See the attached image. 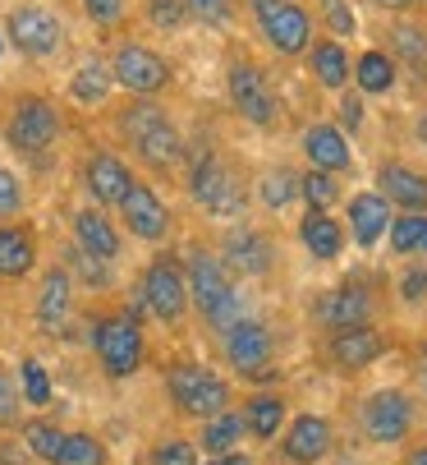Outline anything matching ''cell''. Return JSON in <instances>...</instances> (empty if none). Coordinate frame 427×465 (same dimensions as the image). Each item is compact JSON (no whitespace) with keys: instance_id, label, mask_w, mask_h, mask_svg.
Masks as SVG:
<instances>
[{"instance_id":"44","label":"cell","mask_w":427,"mask_h":465,"mask_svg":"<svg viewBox=\"0 0 427 465\" xmlns=\"http://www.w3.org/2000/svg\"><path fill=\"white\" fill-rule=\"evenodd\" d=\"M184 15H189V10H184V0H148V19H152L157 28H166V33L180 28Z\"/></svg>"},{"instance_id":"53","label":"cell","mask_w":427,"mask_h":465,"mask_svg":"<svg viewBox=\"0 0 427 465\" xmlns=\"http://www.w3.org/2000/svg\"><path fill=\"white\" fill-rule=\"evenodd\" d=\"M0 55H5V33H0Z\"/></svg>"},{"instance_id":"38","label":"cell","mask_w":427,"mask_h":465,"mask_svg":"<svg viewBox=\"0 0 427 465\" xmlns=\"http://www.w3.org/2000/svg\"><path fill=\"white\" fill-rule=\"evenodd\" d=\"M299 193L308 198V213H326V208L335 203L340 184H335V175H326V171H308V175H299Z\"/></svg>"},{"instance_id":"3","label":"cell","mask_w":427,"mask_h":465,"mask_svg":"<svg viewBox=\"0 0 427 465\" xmlns=\"http://www.w3.org/2000/svg\"><path fill=\"white\" fill-rule=\"evenodd\" d=\"M166 396L189 420H211V415L230 411V382L217 369L193 364V360H180V364L166 369Z\"/></svg>"},{"instance_id":"6","label":"cell","mask_w":427,"mask_h":465,"mask_svg":"<svg viewBox=\"0 0 427 465\" xmlns=\"http://www.w3.org/2000/svg\"><path fill=\"white\" fill-rule=\"evenodd\" d=\"M92 351L106 378H133L142 369V355H148V341H142V327L133 313H111L92 327Z\"/></svg>"},{"instance_id":"27","label":"cell","mask_w":427,"mask_h":465,"mask_svg":"<svg viewBox=\"0 0 427 465\" xmlns=\"http://www.w3.org/2000/svg\"><path fill=\"white\" fill-rule=\"evenodd\" d=\"M111 88H115V79H111V64L102 55H83L74 79H69V97L79 106H102L111 97Z\"/></svg>"},{"instance_id":"11","label":"cell","mask_w":427,"mask_h":465,"mask_svg":"<svg viewBox=\"0 0 427 465\" xmlns=\"http://www.w3.org/2000/svg\"><path fill=\"white\" fill-rule=\"evenodd\" d=\"M120 217H124V231H129L133 240L161 244V240L170 235V208L161 203V193H157L152 184H142V180H133V189L124 193Z\"/></svg>"},{"instance_id":"15","label":"cell","mask_w":427,"mask_h":465,"mask_svg":"<svg viewBox=\"0 0 427 465\" xmlns=\"http://www.w3.org/2000/svg\"><path fill=\"white\" fill-rule=\"evenodd\" d=\"M221 346H226V360H230V369L235 373H244V378H257V373H267V364H271V355H276V341H271V331L257 322V318H244V322H235L226 337H221Z\"/></svg>"},{"instance_id":"39","label":"cell","mask_w":427,"mask_h":465,"mask_svg":"<svg viewBox=\"0 0 427 465\" xmlns=\"http://www.w3.org/2000/svg\"><path fill=\"white\" fill-rule=\"evenodd\" d=\"M24 420V396H19V378L0 364V429H19Z\"/></svg>"},{"instance_id":"8","label":"cell","mask_w":427,"mask_h":465,"mask_svg":"<svg viewBox=\"0 0 427 465\" xmlns=\"http://www.w3.org/2000/svg\"><path fill=\"white\" fill-rule=\"evenodd\" d=\"M0 33H5L10 46L19 55H28V60H51L64 46V24L46 5H15L5 15V28H0Z\"/></svg>"},{"instance_id":"34","label":"cell","mask_w":427,"mask_h":465,"mask_svg":"<svg viewBox=\"0 0 427 465\" xmlns=\"http://www.w3.org/2000/svg\"><path fill=\"white\" fill-rule=\"evenodd\" d=\"M391 60H404L427 74V28H418V24L391 28Z\"/></svg>"},{"instance_id":"2","label":"cell","mask_w":427,"mask_h":465,"mask_svg":"<svg viewBox=\"0 0 427 465\" xmlns=\"http://www.w3.org/2000/svg\"><path fill=\"white\" fill-rule=\"evenodd\" d=\"M120 134L124 143L138 153V162H148L152 171H170L180 157H184V139L175 120L166 115V106L157 97H133L124 111H120Z\"/></svg>"},{"instance_id":"31","label":"cell","mask_w":427,"mask_h":465,"mask_svg":"<svg viewBox=\"0 0 427 465\" xmlns=\"http://www.w3.org/2000/svg\"><path fill=\"white\" fill-rule=\"evenodd\" d=\"M354 84H359L368 97H382L395 88V60L386 51H364L354 60Z\"/></svg>"},{"instance_id":"50","label":"cell","mask_w":427,"mask_h":465,"mask_svg":"<svg viewBox=\"0 0 427 465\" xmlns=\"http://www.w3.org/2000/svg\"><path fill=\"white\" fill-rule=\"evenodd\" d=\"M382 10H409V5H418V0H377Z\"/></svg>"},{"instance_id":"7","label":"cell","mask_w":427,"mask_h":465,"mask_svg":"<svg viewBox=\"0 0 427 465\" xmlns=\"http://www.w3.org/2000/svg\"><path fill=\"white\" fill-rule=\"evenodd\" d=\"M106 64H111L115 88H124L129 97H157V93H166L170 79H175L170 60H166L161 51H152V46H142V42H120Z\"/></svg>"},{"instance_id":"52","label":"cell","mask_w":427,"mask_h":465,"mask_svg":"<svg viewBox=\"0 0 427 465\" xmlns=\"http://www.w3.org/2000/svg\"><path fill=\"white\" fill-rule=\"evenodd\" d=\"M418 139H422V143H427V115H422V120H418Z\"/></svg>"},{"instance_id":"45","label":"cell","mask_w":427,"mask_h":465,"mask_svg":"<svg viewBox=\"0 0 427 465\" xmlns=\"http://www.w3.org/2000/svg\"><path fill=\"white\" fill-rule=\"evenodd\" d=\"M400 300L404 304H422L427 300V262H413V268L400 277Z\"/></svg>"},{"instance_id":"26","label":"cell","mask_w":427,"mask_h":465,"mask_svg":"<svg viewBox=\"0 0 427 465\" xmlns=\"http://www.w3.org/2000/svg\"><path fill=\"white\" fill-rule=\"evenodd\" d=\"M308 70H313V79L322 84V88H331V93H345V84H349V74H354V60H349V51L340 46V42H313L308 46Z\"/></svg>"},{"instance_id":"22","label":"cell","mask_w":427,"mask_h":465,"mask_svg":"<svg viewBox=\"0 0 427 465\" xmlns=\"http://www.w3.org/2000/svg\"><path fill=\"white\" fill-rule=\"evenodd\" d=\"M377 184H382L377 193L386 198V203H400L409 213H427V175L422 171H413L404 162H386L377 171Z\"/></svg>"},{"instance_id":"18","label":"cell","mask_w":427,"mask_h":465,"mask_svg":"<svg viewBox=\"0 0 427 465\" xmlns=\"http://www.w3.org/2000/svg\"><path fill=\"white\" fill-rule=\"evenodd\" d=\"M69 226H74V249H83L88 258H97V262L120 258V231L102 208H79L74 217H69Z\"/></svg>"},{"instance_id":"25","label":"cell","mask_w":427,"mask_h":465,"mask_svg":"<svg viewBox=\"0 0 427 465\" xmlns=\"http://www.w3.org/2000/svg\"><path fill=\"white\" fill-rule=\"evenodd\" d=\"M304 153H308L313 171H326V175H335V171L349 166V143H345V134H340L335 124H308Z\"/></svg>"},{"instance_id":"40","label":"cell","mask_w":427,"mask_h":465,"mask_svg":"<svg viewBox=\"0 0 427 465\" xmlns=\"http://www.w3.org/2000/svg\"><path fill=\"white\" fill-rule=\"evenodd\" d=\"M24 203H28V189H24L19 171H10V166H0V222H10V217H19V213H24Z\"/></svg>"},{"instance_id":"55","label":"cell","mask_w":427,"mask_h":465,"mask_svg":"<svg viewBox=\"0 0 427 465\" xmlns=\"http://www.w3.org/2000/svg\"><path fill=\"white\" fill-rule=\"evenodd\" d=\"M422 382H427V373H422Z\"/></svg>"},{"instance_id":"51","label":"cell","mask_w":427,"mask_h":465,"mask_svg":"<svg viewBox=\"0 0 427 465\" xmlns=\"http://www.w3.org/2000/svg\"><path fill=\"white\" fill-rule=\"evenodd\" d=\"M404 465H427V447H418V451H409V460Z\"/></svg>"},{"instance_id":"16","label":"cell","mask_w":427,"mask_h":465,"mask_svg":"<svg viewBox=\"0 0 427 465\" xmlns=\"http://www.w3.org/2000/svg\"><path fill=\"white\" fill-rule=\"evenodd\" d=\"M368 313H373V295L364 291V286H354V282H345V286H331L317 304H313V318H317V327H331V331H345V327H359V322H368Z\"/></svg>"},{"instance_id":"35","label":"cell","mask_w":427,"mask_h":465,"mask_svg":"<svg viewBox=\"0 0 427 465\" xmlns=\"http://www.w3.org/2000/svg\"><path fill=\"white\" fill-rule=\"evenodd\" d=\"M386 231H391V253H427V217L422 213L395 217Z\"/></svg>"},{"instance_id":"12","label":"cell","mask_w":427,"mask_h":465,"mask_svg":"<svg viewBox=\"0 0 427 465\" xmlns=\"http://www.w3.org/2000/svg\"><path fill=\"white\" fill-rule=\"evenodd\" d=\"M409 429H413V406H409L404 391L382 387V391H373L368 401H364V433L373 442H386L391 447V442L409 438Z\"/></svg>"},{"instance_id":"43","label":"cell","mask_w":427,"mask_h":465,"mask_svg":"<svg viewBox=\"0 0 427 465\" xmlns=\"http://www.w3.org/2000/svg\"><path fill=\"white\" fill-rule=\"evenodd\" d=\"M79 5H83V15L97 28H115L124 19V10H129V0H79Z\"/></svg>"},{"instance_id":"33","label":"cell","mask_w":427,"mask_h":465,"mask_svg":"<svg viewBox=\"0 0 427 465\" xmlns=\"http://www.w3.org/2000/svg\"><path fill=\"white\" fill-rule=\"evenodd\" d=\"M19 396H24V406H51V396H55V387H51V373H46V364L37 360V355H24L19 360Z\"/></svg>"},{"instance_id":"5","label":"cell","mask_w":427,"mask_h":465,"mask_svg":"<svg viewBox=\"0 0 427 465\" xmlns=\"http://www.w3.org/2000/svg\"><path fill=\"white\" fill-rule=\"evenodd\" d=\"M60 106L46 97V93H19L10 102V115H5V143L19 153V157H42L55 148L60 139Z\"/></svg>"},{"instance_id":"1","label":"cell","mask_w":427,"mask_h":465,"mask_svg":"<svg viewBox=\"0 0 427 465\" xmlns=\"http://www.w3.org/2000/svg\"><path fill=\"white\" fill-rule=\"evenodd\" d=\"M184 286H189V304H198L202 322L217 327L221 337L248 318V304H244V291L230 282V268L221 262V253H211L202 244L189 249L184 258Z\"/></svg>"},{"instance_id":"41","label":"cell","mask_w":427,"mask_h":465,"mask_svg":"<svg viewBox=\"0 0 427 465\" xmlns=\"http://www.w3.org/2000/svg\"><path fill=\"white\" fill-rule=\"evenodd\" d=\"M148 460L152 465H198V447L189 438H161Z\"/></svg>"},{"instance_id":"9","label":"cell","mask_w":427,"mask_h":465,"mask_svg":"<svg viewBox=\"0 0 427 465\" xmlns=\"http://www.w3.org/2000/svg\"><path fill=\"white\" fill-rule=\"evenodd\" d=\"M138 300L148 304V313L157 322H180L189 313V286H184V268L170 258V253H157L142 272V286H138Z\"/></svg>"},{"instance_id":"21","label":"cell","mask_w":427,"mask_h":465,"mask_svg":"<svg viewBox=\"0 0 427 465\" xmlns=\"http://www.w3.org/2000/svg\"><path fill=\"white\" fill-rule=\"evenodd\" d=\"M37 268V235L19 222H0V282H24Z\"/></svg>"},{"instance_id":"54","label":"cell","mask_w":427,"mask_h":465,"mask_svg":"<svg viewBox=\"0 0 427 465\" xmlns=\"http://www.w3.org/2000/svg\"><path fill=\"white\" fill-rule=\"evenodd\" d=\"M422 360H427V346H422Z\"/></svg>"},{"instance_id":"24","label":"cell","mask_w":427,"mask_h":465,"mask_svg":"<svg viewBox=\"0 0 427 465\" xmlns=\"http://www.w3.org/2000/svg\"><path fill=\"white\" fill-rule=\"evenodd\" d=\"M391 226V203L382 193H354L349 198V231L359 240V249H373Z\"/></svg>"},{"instance_id":"30","label":"cell","mask_w":427,"mask_h":465,"mask_svg":"<svg viewBox=\"0 0 427 465\" xmlns=\"http://www.w3.org/2000/svg\"><path fill=\"white\" fill-rule=\"evenodd\" d=\"M280 420H285V401L271 391H257L244 401V429L257 438V442H271L280 433Z\"/></svg>"},{"instance_id":"32","label":"cell","mask_w":427,"mask_h":465,"mask_svg":"<svg viewBox=\"0 0 427 465\" xmlns=\"http://www.w3.org/2000/svg\"><path fill=\"white\" fill-rule=\"evenodd\" d=\"M51 465H106V442L97 433L74 429V433H64V442H60Z\"/></svg>"},{"instance_id":"20","label":"cell","mask_w":427,"mask_h":465,"mask_svg":"<svg viewBox=\"0 0 427 465\" xmlns=\"http://www.w3.org/2000/svg\"><path fill=\"white\" fill-rule=\"evenodd\" d=\"M271 240L262 235V231H253V226H235L230 235H226V268H235V272H244V277H262V272H271Z\"/></svg>"},{"instance_id":"17","label":"cell","mask_w":427,"mask_h":465,"mask_svg":"<svg viewBox=\"0 0 427 465\" xmlns=\"http://www.w3.org/2000/svg\"><path fill=\"white\" fill-rule=\"evenodd\" d=\"M37 327L42 331H64L69 313H74V277H69V268H46L42 286H37Z\"/></svg>"},{"instance_id":"49","label":"cell","mask_w":427,"mask_h":465,"mask_svg":"<svg viewBox=\"0 0 427 465\" xmlns=\"http://www.w3.org/2000/svg\"><path fill=\"white\" fill-rule=\"evenodd\" d=\"M207 465H253V460H248L244 451H230V456H211Z\"/></svg>"},{"instance_id":"23","label":"cell","mask_w":427,"mask_h":465,"mask_svg":"<svg viewBox=\"0 0 427 465\" xmlns=\"http://www.w3.org/2000/svg\"><path fill=\"white\" fill-rule=\"evenodd\" d=\"M382 351H386L382 331H373L368 322L345 327V331H335V337H331V360H335L340 369H368V364L382 360Z\"/></svg>"},{"instance_id":"28","label":"cell","mask_w":427,"mask_h":465,"mask_svg":"<svg viewBox=\"0 0 427 465\" xmlns=\"http://www.w3.org/2000/svg\"><path fill=\"white\" fill-rule=\"evenodd\" d=\"M299 240H304V249H308L313 258H322V262L345 249V231H340V222L326 217V213H308V217L299 222Z\"/></svg>"},{"instance_id":"42","label":"cell","mask_w":427,"mask_h":465,"mask_svg":"<svg viewBox=\"0 0 427 465\" xmlns=\"http://www.w3.org/2000/svg\"><path fill=\"white\" fill-rule=\"evenodd\" d=\"M322 19H326V28L335 37H354V33H359V19H354L349 0H322Z\"/></svg>"},{"instance_id":"36","label":"cell","mask_w":427,"mask_h":465,"mask_svg":"<svg viewBox=\"0 0 427 465\" xmlns=\"http://www.w3.org/2000/svg\"><path fill=\"white\" fill-rule=\"evenodd\" d=\"M60 442H64V429L60 424H51V420H28L24 424V447L37 456V460H55V451H60Z\"/></svg>"},{"instance_id":"47","label":"cell","mask_w":427,"mask_h":465,"mask_svg":"<svg viewBox=\"0 0 427 465\" xmlns=\"http://www.w3.org/2000/svg\"><path fill=\"white\" fill-rule=\"evenodd\" d=\"M340 124L345 129H359L364 124V97H354V93L340 97Z\"/></svg>"},{"instance_id":"46","label":"cell","mask_w":427,"mask_h":465,"mask_svg":"<svg viewBox=\"0 0 427 465\" xmlns=\"http://www.w3.org/2000/svg\"><path fill=\"white\" fill-rule=\"evenodd\" d=\"M69 262H74V268H79V277H88L92 286H106V282H111V272H106L111 262H97V258H88L83 249H69Z\"/></svg>"},{"instance_id":"37","label":"cell","mask_w":427,"mask_h":465,"mask_svg":"<svg viewBox=\"0 0 427 465\" xmlns=\"http://www.w3.org/2000/svg\"><path fill=\"white\" fill-rule=\"evenodd\" d=\"M295 198H299V175H295V171H267V175H262V203H267L271 213L290 208Z\"/></svg>"},{"instance_id":"14","label":"cell","mask_w":427,"mask_h":465,"mask_svg":"<svg viewBox=\"0 0 427 465\" xmlns=\"http://www.w3.org/2000/svg\"><path fill=\"white\" fill-rule=\"evenodd\" d=\"M226 93H230V106L244 120H253V124H271L276 120V97H271V88H267L257 64L235 60L230 70H226Z\"/></svg>"},{"instance_id":"10","label":"cell","mask_w":427,"mask_h":465,"mask_svg":"<svg viewBox=\"0 0 427 465\" xmlns=\"http://www.w3.org/2000/svg\"><path fill=\"white\" fill-rule=\"evenodd\" d=\"M253 19H257L262 37L271 42V51H280V55H299L313 46V19L295 0H253Z\"/></svg>"},{"instance_id":"19","label":"cell","mask_w":427,"mask_h":465,"mask_svg":"<svg viewBox=\"0 0 427 465\" xmlns=\"http://www.w3.org/2000/svg\"><path fill=\"white\" fill-rule=\"evenodd\" d=\"M280 451H285V460H295V465H317V460L331 451V420H322V415H299L290 429H285Z\"/></svg>"},{"instance_id":"4","label":"cell","mask_w":427,"mask_h":465,"mask_svg":"<svg viewBox=\"0 0 427 465\" xmlns=\"http://www.w3.org/2000/svg\"><path fill=\"white\" fill-rule=\"evenodd\" d=\"M189 198H193L202 213L221 217V222H235V217H244V208H248L244 180H239L217 153H211V148H202V153L193 157V166H189Z\"/></svg>"},{"instance_id":"48","label":"cell","mask_w":427,"mask_h":465,"mask_svg":"<svg viewBox=\"0 0 427 465\" xmlns=\"http://www.w3.org/2000/svg\"><path fill=\"white\" fill-rule=\"evenodd\" d=\"M226 5H230V0H184V10L198 15V19H221Z\"/></svg>"},{"instance_id":"29","label":"cell","mask_w":427,"mask_h":465,"mask_svg":"<svg viewBox=\"0 0 427 465\" xmlns=\"http://www.w3.org/2000/svg\"><path fill=\"white\" fill-rule=\"evenodd\" d=\"M244 438V415L239 411H221V415H211L202 420V433H198V447L207 456H230Z\"/></svg>"},{"instance_id":"13","label":"cell","mask_w":427,"mask_h":465,"mask_svg":"<svg viewBox=\"0 0 427 465\" xmlns=\"http://www.w3.org/2000/svg\"><path fill=\"white\" fill-rule=\"evenodd\" d=\"M83 189L92 193V208H120L124 193L133 189V171H129V162L120 153L97 148L83 162Z\"/></svg>"}]
</instances>
